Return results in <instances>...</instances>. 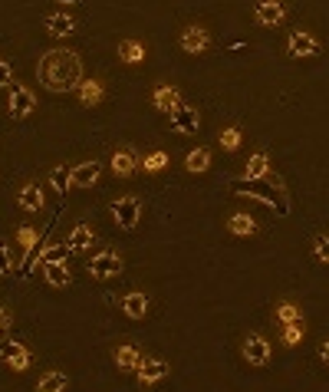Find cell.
<instances>
[{
	"instance_id": "cell-6",
	"label": "cell",
	"mask_w": 329,
	"mask_h": 392,
	"mask_svg": "<svg viewBox=\"0 0 329 392\" xmlns=\"http://www.w3.org/2000/svg\"><path fill=\"white\" fill-rule=\"evenodd\" d=\"M287 53L293 59H310V57H320V40L306 33V30H293L287 37Z\"/></svg>"
},
{
	"instance_id": "cell-29",
	"label": "cell",
	"mask_w": 329,
	"mask_h": 392,
	"mask_svg": "<svg viewBox=\"0 0 329 392\" xmlns=\"http://www.w3.org/2000/svg\"><path fill=\"white\" fill-rule=\"evenodd\" d=\"M66 254H69V244H50L40 254V264H57V260H66Z\"/></svg>"
},
{
	"instance_id": "cell-21",
	"label": "cell",
	"mask_w": 329,
	"mask_h": 392,
	"mask_svg": "<svg viewBox=\"0 0 329 392\" xmlns=\"http://www.w3.org/2000/svg\"><path fill=\"white\" fill-rule=\"evenodd\" d=\"M244 178H250V182H263V178H273L270 158H267L263 152H254L250 158H247V165H244Z\"/></svg>"
},
{
	"instance_id": "cell-17",
	"label": "cell",
	"mask_w": 329,
	"mask_h": 392,
	"mask_svg": "<svg viewBox=\"0 0 329 392\" xmlns=\"http://www.w3.org/2000/svg\"><path fill=\"white\" fill-rule=\"evenodd\" d=\"M112 359H115V366H119V373H135L142 353H139V346L135 343H119L115 346V353H112Z\"/></svg>"
},
{
	"instance_id": "cell-2",
	"label": "cell",
	"mask_w": 329,
	"mask_h": 392,
	"mask_svg": "<svg viewBox=\"0 0 329 392\" xmlns=\"http://www.w3.org/2000/svg\"><path fill=\"white\" fill-rule=\"evenodd\" d=\"M142 198H135V195H122V198L112 201V221L119 231H135L142 221Z\"/></svg>"
},
{
	"instance_id": "cell-40",
	"label": "cell",
	"mask_w": 329,
	"mask_h": 392,
	"mask_svg": "<svg viewBox=\"0 0 329 392\" xmlns=\"http://www.w3.org/2000/svg\"><path fill=\"white\" fill-rule=\"evenodd\" d=\"M57 4H63V7H76L79 0H57Z\"/></svg>"
},
{
	"instance_id": "cell-14",
	"label": "cell",
	"mask_w": 329,
	"mask_h": 392,
	"mask_svg": "<svg viewBox=\"0 0 329 392\" xmlns=\"http://www.w3.org/2000/svg\"><path fill=\"white\" fill-rule=\"evenodd\" d=\"M99 175H103V165L96 158L73 165V188H93V185H99Z\"/></svg>"
},
{
	"instance_id": "cell-28",
	"label": "cell",
	"mask_w": 329,
	"mask_h": 392,
	"mask_svg": "<svg viewBox=\"0 0 329 392\" xmlns=\"http://www.w3.org/2000/svg\"><path fill=\"white\" fill-rule=\"evenodd\" d=\"M50 185H53V192H57V195H66L69 188H73V168L57 165V168L50 172Z\"/></svg>"
},
{
	"instance_id": "cell-30",
	"label": "cell",
	"mask_w": 329,
	"mask_h": 392,
	"mask_svg": "<svg viewBox=\"0 0 329 392\" xmlns=\"http://www.w3.org/2000/svg\"><path fill=\"white\" fill-rule=\"evenodd\" d=\"M313 258L329 264V234H313Z\"/></svg>"
},
{
	"instance_id": "cell-18",
	"label": "cell",
	"mask_w": 329,
	"mask_h": 392,
	"mask_svg": "<svg viewBox=\"0 0 329 392\" xmlns=\"http://www.w3.org/2000/svg\"><path fill=\"white\" fill-rule=\"evenodd\" d=\"M43 280H47L50 287H69L73 284V270L66 267V260H57V264H43Z\"/></svg>"
},
{
	"instance_id": "cell-38",
	"label": "cell",
	"mask_w": 329,
	"mask_h": 392,
	"mask_svg": "<svg viewBox=\"0 0 329 392\" xmlns=\"http://www.w3.org/2000/svg\"><path fill=\"white\" fill-rule=\"evenodd\" d=\"M10 79H13V69L7 59H0V86H10Z\"/></svg>"
},
{
	"instance_id": "cell-16",
	"label": "cell",
	"mask_w": 329,
	"mask_h": 392,
	"mask_svg": "<svg viewBox=\"0 0 329 392\" xmlns=\"http://www.w3.org/2000/svg\"><path fill=\"white\" fill-rule=\"evenodd\" d=\"M237 192H241V195H250V198L263 201V204H270V208H280L283 214H287V201H283L277 192H270L267 185H254V182H250V188H247V185H237Z\"/></svg>"
},
{
	"instance_id": "cell-26",
	"label": "cell",
	"mask_w": 329,
	"mask_h": 392,
	"mask_svg": "<svg viewBox=\"0 0 329 392\" xmlns=\"http://www.w3.org/2000/svg\"><path fill=\"white\" fill-rule=\"evenodd\" d=\"M185 168H188L191 175H201L211 168V149H191L188 155H185Z\"/></svg>"
},
{
	"instance_id": "cell-37",
	"label": "cell",
	"mask_w": 329,
	"mask_h": 392,
	"mask_svg": "<svg viewBox=\"0 0 329 392\" xmlns=\"http://www.w3.org/2000/svg\"><path fill=\"white\" fill-rule=\"evenodd\" d=\"M10 326H13V310H10V306H0V333H7Z\"/></svg>"
},
{
	"instance_id": "cell-33",
	"label": "cell",
	"mask_w": 329,
	"mask_h": 392,
	"mask_svg": "<svg viewBox=\"0 0 329 392\" xmlns=\"http://www.w3.org/2000/svg\"><path fill=\"white\" fill-rule=\"evenodd\" d=\"M37 241H40V234H37L33 228H17V244H20L23 250H27V254H30L33 248H37Z\"/></svg>"
},
{
	"instance_id": "cell-32",
	"label": "cell",
	"mask_w": 329,
	"mask_h": 392,
	"mask_svg": "<svg viewBox=\"0 0 329 392\" xmlns=\"http://www.w3.org/2000/svg\"><path fill=\"white\" fill-rule=\"evenodd\" d=\"M165 165H168V155L165 152H151L142 158V168H145V172H161Z\"/></svg>"
},
{
	"instance_id": "cell-5",
	"label": "cell",
	"mask_w": 329,
	"mask_h": 392,
	"mask_svg": "<svg viewBox=\"0 0 329 392\" xmlns=\"http://www.w3.org/2000/svg\"><path fill=\"white\" fill-rule=\"evenodd\" d=\"M135 376H139V386H142V389H151V386H158L161 379L168 376V363H165L161 356H142Z\"/></svg>"
},
{
	"instance_id": "cell-36",
	"label": "cell",
	"mask_w": 329,
	"mask_h": 392,
	"mask_svg": "<svg viewBox=\"0 0 329 392\" xmlns=\"http://www.w3.org/2000/svg\"><path fill=\"white\" fill-rule=\"evenodd\" d=\"M10 264H13V260H10V248H7V241L0 238V277L10 274Z\"/></svg>"
},
{
	"instance_id": "cell-34",
	"label": "cell",
	"mask_w": 329,
	"mask_h": 392,
	"mask_svg": "<svg viewBox=\"0 0 329 392\" xmlns=\"http://www.w3.org/2000/svg\"><path fill=\"white\" fill-rule=\"evenodd\" d=\"M277 320H280V323H296V320H300V310H296V304H290V300H287V304L277 306Z\"/></svg>"
},
{
	"instance_id": "cell-25",
	"label": "cell",
	"mask_w": 329,
	"mask_h": 392,
	"mask_svg": "<svg viewBox=\"0 0 329 392\" xmlns=\"http://www.w3.org/2000/svg\"><path fill=\"white\" fill-rule=\"evenodd\" d=\"M37 389L40 392H63V389H69V376L59 373V369H50V373H43L37 379Z\"/></svg>"
},
{
	"instance_id": "cell-20",
	"label": "cell",
	"mask_w": 329,
	"mask_h": 392,
	"mask_svg": "<svg viewBox=\"0 0 329 392\" xmlns=\"http://www.w3.org/2000/svg\"><path fill=\"white\" fill-rule=\"evenodd\" d=\"M43 23H47V33H50V37H57V40L73 37V33H76V20L69 17V13H50Z\"/></svg>"
},
{
	"instance_id": "cell-4",
	"label": "cell",
	"mask_w": 329,
	"mask_h": 392,
	"mask_svg": "<svg viewBox=\"0 0 329 392\" xmlns=\"http://www.w3.org/2000/svg\"><path fill=\"white\" fill-rule=\"evenodd\" d=\"M86 270H89L93 280H112L122 274V258H119L115 250H99V254L86 264Z\"/></svg>"
},
{
	"instance_id": "cell-8",
	"label": "cell",
	"mask_w": 329,
	"mask_h": 392,
	"mask_svg": "<svg viewBox=\"0 0 329 392\" xmlns=\"http://www.w3.org/2000/svg\"><path fill=\"white\" fill-rule=\"evenodd\" d=\"M287 17V4L283 0H257L254 4V20L260 27H280Z\"/></svg>"
},
{
	"instance_id": "cell-7",
	"label": "cell",
	"mask_w": 329,
	"mask_h": 392,
	"mask_svg": "<svg viewBox=\"0 0 329 392\" xmlns=\"http://www.w3.org/2000/svg\"><path fill=\"white\" fill-rule=\"evenodd\" d=\"M0 359H4L13 373H23V369H30V363H33L30 350L23 343H17V340H4V343H0Z\"/></svg>"
},
{
	"instance_id": "cell-13",
	"label": "cell",
	"mask_w": 329,
	"mask_h": 392,
	"mask_svg": "<svg viewBox=\"0 0 329 392\" xmlns=\"http://www.w3.org/2000/svg\"><path fill=\"white\" fill-rule=\"evenodd\" d=\"M109 165H112V172L119 175V178H129V175H135L142 168V158L135 155V149H115Z\"/></svg>"
},
{
	"instance_id": "cell-27",
	"label": "cell",
	"mask_w": 329,
	"mask_h": 392,
	"mask_svg": "<svg viewBox=\"0 0 329 392\" xmlns=\"http://www.w3.org/2000/svg\"><path fill=\"white\" fill-rule=\"evenodd\" d=\"M119 59H122V63H129V67L145 63V47H142L139 40H122V43H119Z\"/></svg>"
},
{
	"instance_id": "cell-3",
	"label": "cell",
	"mask_w": 329,
	"mask_h": 392,
	"mask_svg": "<svg viewBox=\"0 0 329 392\" xmlns=\"http://www.w3.org/2000/svg\"><path fill=\"white\" fill-rule=\"evenodd\" d=\"M7 109H10V119H27V115H33V109H37L33 89L23 86V83L7 86Z\"/></svg>"
},
{
	"instance_id": "cell-31",
	"label": "cell",
	"mask_w": 329,
	"mask_h": 392,
	"mask_svg": "<svg viewBox=\"0 0 329 392\" xmlns=\"http://www.w3.org/2000/svg\"><path fill=\"white\" fill-rule=\"evenodd\" d=\"M303 340V323H283V346H296Z\"/></svg>"
},
{
	"instance_id": "cell-39",
	"label": "cell",
	"mask_w": 329,
	"mask_h": 392,
	"mask_svg": "<svg viewBox=\"0 0 329 392\" xmlns=\"http://www.w3.org/2000/svg\"><path fill=\"white\" fill-rule=\"evenodd\" d=\"M320 359L329 366V336H326V340H323V343H320Z\"/></svg>"
},
{
	"instance_id": "cell-19",
	"label": "cell",
	"mask_w": 329,
	"mask_h": 392,
	"mask_svg": "<svg viewBox=\"0 0 329 392\" xmlns=\"http://www.w3.org/2000/svg\"><path fill=\"white\" fill-rule=\"evenodd\" d=\"M93 228L89 224H76L73 231H69V238H66V244H69V254H86V250L93 248Z\"/></svg>"
},
{
	"instance_id": "cell-9",
	"label": "cell",
	"mask_w": 329,
	"mask_h": 392,
	"mask_svg": "<svg viewBox=\"0 0 329 392\" xmlns=\"http://www.w3.org/2000/svg\"><path fill=\"white\" fill-rule=\"evenodd\" d=\"M241 353H244V359L250 366H267L270 363V343H267V336H260V333H250L244 340V346H241Z\"/></svg>"
},
{
	"instance_id": "cell-22",
	"label": "cell",
	"mask_w": 329,
	"mask_h": 392,
	"mask_svg": "<svg viewBox=\"0 0 329 392\" xmlns=\"http://www.w3.org/2000/svg\"><path fill=\"white\" fill-rule=\"evenodd\" d=\"M76 93H79V103H83L86 109H96V105L103 103V96H105V89H103L99 79H83V83L76 86Z\"/></svg>"
},
{
	"instance_id": "cell-12",
	"label": "cell",
	"mask_w": 329,
	"mask_h": 392,
	"mask_svg": "<svg viewBox=\"0 0 329 392\" xmlns=\"http://www.w3.org/2000/svg\"><path fill=\"white\" fill-rule=\"evenodd\" d=\"M17 204L23 211H30V214H37V211H43V204H47V188L40 182H27L17 192Z\"/></svg>"
},
{
	"instance_id": "cell-1",
	"label": "cell",
	"mask_w": 329,
	"mask_h": 392,
	"mask_svg": "<svg viewBox=\"0 0 329 392\" xmlns=\"http://www.w3.org/2000/svg\"><path fill=\"white\" fill-rule=\"evenodd\" d=\"M37 79L47 93H57V96L59 93H69V89H76L83 83V59H79V53H73V50L53 47L40 57Z\"/></svg>"
},
{
	"instance_id": "cell-23",
	"label": "cell",
	"mask_w": 329,
	"mask_h": 392,
	"mask_svg": "<svg viewBox=\"0 0 329 392\" xmlns=\"http://www.w3.org/2000/svg\"><path fill=\"white\" fill-rule=\"evenodd\" d=\"M151 105L158 109V113H171V109H178L181 105V93L175 86H158L151 93Z\"/></svg>"
},
{
	"instance_id": "cell-11",
	"label": "cell",
	"mask_w": 329,
	"mask_h": 392,
	"mask_svg": "<svg viewBox=\"0 0 329 392\" xmlns=\"http://www.w3.org/2000/svg\"><path fill=\"white\" fill-rule=\"evenodd\" d=\"M207 47H211V33H207L204 27L191 23V27L181 30V50H185V53L201 57V53H207Z\"/></svg>"
},
{
	"instance_id": "cell-24",
	"label": "cell",
	"mask_w": 329,
	"mask_h": 392,
	"mask_svg": "<svg viewBox=\"0 0 329 392\" xmlns=\"http://www.w3.org/2000/svg\"><path fill=\"white\" fill-rule=\"evenodd\" d=\"M227 231H231L234 238H250V234H257V221L250 218V214H244V211H237V214L227 218Z\"/></svg>"
},
{
	"instance_id": "cell-10",
	"label": "cell",
	"mask_w": 329,
	"mask_h": 392,
	"mask_svg": "<svg viewBox=\"0 0 329 392\" xmlns=\"http://www.w3.org/2000/svg\"><path fill=\"white\" fill-rule=\"evenodd\" d=\"M168 119H171V129H175L178 135H195L197 125H201V115H197V109H195V105H185V103H181L178 109H171Z\"/></svg>"
},
{
	"instance_id": "cell-15",
	"label": "cell",
	"mask_w": 329,
	"mask_h": 392,
	"mask_svg": "<svg viewBox=\"0 0 329 392\" xmlns=\"http://www.w3.org/2000/svg\"><path fill=\"white\" fill-rule=\"evenodd\" d=\"M119 306H122V313L129 316V320H145V316H149V296L142 294V290L125 294L122 300H119Z\"/></svg>"
},
{
	"instance_id": "cell-35",
	"label": "cell",
	"mask_w": 329,
	"mask_h": 392,
	"mask_svg": "<svg viewBox=\"0 0 329 392\" xmlns=\"http://www.w3.org/2000/svg\"><path fill=\"white\" fill-rule=\"evenodd\" d=\"M221 145H224L227 152H237L241 149V129H224L221 132Z\"/></svg>"
}]
</instances>
